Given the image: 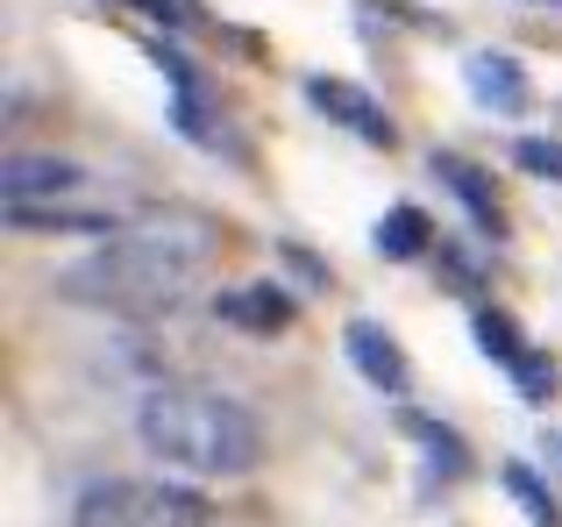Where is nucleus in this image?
Returning <instances> with one entry per match:
<instances>
[{
  "mask_svg": "<svg viewBox=\"0 0 562 527\" xmlns=\"http://www.w3.org/2000/svg\"><path fill=\"white\" fill-rule=\"evenodd\" d=\"M214 264V228L200 214H143V222H122L93 257H79L57 292L79 306H100V314H157V306H179L200 271Z\"/></svg>",
  "mask_w": 562,
  "mask_h": 527,
  "instance_id": "nucleus-1",
  "label": "nucleus"
},
{
  "mask_svg": "<svg viewBox=\"0 0 562 527\" xmlns=\"http://www.w3.org/2000/svg\"><path fill=\"white\" fill-rule=\"evenodd\" d=\"M136 435L165 471L186 478H249L263 463V421L206 385H157L136 414Z\"/></svg>",
  "mask_w": 562,
  "mask_h": 527,
  "instance_id": "nucleus-2",
  "label": "nucleus"
},
{
  "mask_svg": "<svg viewBox=\"0 0 562 527\" xmlns=\"http://www.w3.org/2000/svg\"><path fill=\"white\" fill-rule=\"evenodd\" d=\"M214 506L171 478H100L79 492L71 527H206Z\"/></svg>",
  "mask_w": 562,
  "mask_h": 527,
  "instance_id": "nucleus-3",
  "label": "nucleus"
},
{
  "mask_svg": "<svg viewBox=\"0 0 562 527\" xmlns=\"http://www.w3.org/2000/svg\"><path fill=\"white\" fill-rule=\"evenodd\" d=\"M306 100H314V114H328V122L342 128V136L378 143V150H392V143H398V122L378 108V93H371V86L335 79V71H314V79H306Z\"/></svg>",
  "mask_w": 562,
  "mask_h": 527,
  "instance_id": "nucleus-4",
  "label": "nucleus"
},
{
  "mask_svg": "<svg viewBox=\"0 0 562 527\" xmlns=\"http://www.w3.org/2000/svg\"><path fill=\"white\" fill-rule=\"evenodd\" d=\"M477 343H484V357H492L498 371H506L513 385L527 392V400H549V392H555V363L541 357V349L527 343V335L513 328L506 314H492V306H477Z\"/></svg>",
  "mask_w": 562,
  "mask_h": 527,
  "instance_id": "nucleus-5",
  "label": "nucleus"
},
{
  "mask_svg": "<svg viewBox=\"0 0 562 527\" xmlns=\"http://www.w3.org/2000/svg\"><path fill=\"white\" fill-rule=\"evenodd\" d=\"M463 79H470V100H477L484 114H498V122H520V114L535 108V86H527V71L513 65L506 51H477L463 65Z\"/></svg>",
  "mask_w": 562,
  "mask_h": 527,
  "instance_id": "nucleus-6",
  "label": "nucleus"
},
{
  "mask_svg": "<svg viewBox=\"0 0 562 527\" xmlns=\"http://www.w3.org/2000/svg\"><path fill=\"white\" fill-rule=\"evenodd\" d=\"M14 236H114V208H57V200H8Z\"/></svg>",
  "mask_w": 562,
  "mask_h": 527,
  "instance_id": "nucleus-7",
  "label": "nucleus"
},
{
  "mask_svg": "<svg viewBox=\"0 0 562 527\" xmlns=\"http://www.w3.org/2000/svg\"><path fill=\"white\" fill-rule=\"evenodd\" d=\"M214 314L228 321V328H243V335H285L292 314H300V300H292L285 285H228L214 300Z\"/></svg>",
  "mask_w": 562,
  "mask_h": 527,
  "instance_id": "nucleus-8",
  "label": "nucleus"
},
{
  "mask_svg": "<svg viewBox=\"0 0 562 527\" xmlns=\"http://www.w3.org/2000/svg\"><path fill=\"white\" fill-rule=\"evenodd\" d=\"M435 179L449 186L456 200H463V214L484 228V236H506V200H498V179H492L484 165H470V157H449V150H441V157H435Z\"/></svg>",
  "mask_w": 562,
  "mask_h": 527,
  "instance_id": "nucleus-9",
  "label": "nucleus"
},
{
  "mask_svg": "<svg viewBox=\"0 0 562 527\" xmlns=\"http://www.w3.org/2000/svg\"><path fill=\"white\" fill-rule=\"evenodd\" d=\"M342 349H349V363H357L378 392H406V378H413L406 371V349H398L378 321H349V328H342Z\"/></svg>",
  "mask_w": 562,
  "mask_h": 527,
  "instance_id": "nucleus-10",
  "label": "nucleus"
},
{
  "mask_svg": "<svg viewBox=\"0 0 562 527\" xmlns=\"http://www.w3.org/2000/svg\"><path fill=\"white\" fill-rule=\"evenodd\" d=\"M65 186H79V165H71V157H36V150L0 157V193L8 200H43V193L57 200Z\"/></svg>",
  "mask_w": 562,
  "mask_h": 527,
  "instance_id": "nucleus-11",
  "label": "nucleus"
},
{
  "mask_svg": "<svg viewBox=\"0 0 562 527\" xmlns=\"http://www.w3.org/2000/svg\"><path fill=\"white\" fill-rule=\"evenodd\" d=\"M150 57L165 65V79H171V122L186 128V136H206V71L192 65L186 51H171V43H150Z\"/></svg>",
  "mask_w": 562,
  "mask_h": 527,
  "instance_id": "nucleus-12",
  "label": "nucleus"
},
{
  "mask_svg": "<svg viewBox=\"0 0 562 527\" xmlns=\"http://www.w3.org/2000/svg\"><path fill=\"white\" fill-rule=\"evenodd\" d=\"M371 243H378V257L406 264V257H420V250H427V243H435V236H427V214L398 200V208H392V214H384V222L371 228Z\"/></svg>",
  "mask_w": 562,
  "mask_h": 527,
  "instance_id": "nucleus-13",
  "label": "nucleus"
},
{
  "mask_svg": "<svg viewBox=\"0 0 562 527\" xmlns=\"http://www.w3.org/2000/svg\"><path fill=\"white\" fill-rule=\"evenodd\" d=\"M506 500L520 506L535 527H562V506L549 500V485H541V471L535 463H506Z\"/></svg>",
  "mask_w": 562,
  "mask_h": 527,
  "instance_id": "nucleus-14",
  "label": "nucleus"
},
{
  "mask_svg": "<svg viewBox=\"0 0 562 527\" xmlns=\"http://www.w3.org/2000/svg\"><path fill=\"white\" fill-rule=\"evenodd\" d=\"M413 435H420V449H427V478H463V463H470V449L456 442L441 421H413Z\"/></svg>",
  "mask_w": 562,
  "mask_h": 527,
  "instance_id": "nucleus-15",
  "label": "nucleus"
},
{
  "mask_svg": "<svg viewBox=\"0 0 562 527\" xmlns=\"http://www.w3.org/2000/svg\"><path fill=\"white\" fill-rule=\"evenodd\" d=\"M513 165L535 171V179H549V186H562V143L555 136H520L513 143Z\"/></svg>",
  "mask_w": 562,
  "mask_h": 527,
  "instance_id": "nucleus-16",
  "label": "nucleus"
},
{
  "mask_svg": "<svg viewBox=\"0 0 562 527\" xmlns=\"http://www.w3.org/2000/svg\"><path fill=\"white\" fill-rule=\"evenodd\" d=\"M535 8H555V14H562V0H535Z\"/></svg>",
  "mask_w": 562,
  "mask_h": 527,
  "instance_id": "nucleus-17",
  "label": "nucleus"
}]
</instances>
